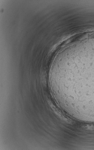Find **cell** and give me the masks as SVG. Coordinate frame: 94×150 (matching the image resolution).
I'll use <instances>...</instances> for the list:
<instances>
[{
	"label": "cell",
	"mask_w": 94,
	"mask_h": 150,
	"mask_svg": "<svg viewBox=\"0 0 94 150\" xmlns=\"http://www.w3.org/2000/svg\"><path fill=\"white\" fill-rule=\"evenodd\" d=\"M52 74L71 109L94 115V38L77 41L65 47Z\"/></svg>",
	"instance_id": "cell-1"
}]
</instances>
